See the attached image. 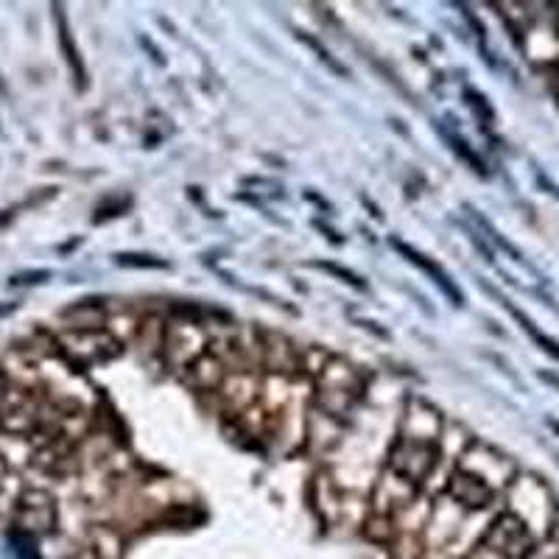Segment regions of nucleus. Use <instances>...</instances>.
Returning a JSON list of instances; mask_svg holds the SVG:
<instances>
[{"instance_id":"39448f33","label":"nucleus","mask_w":559,"mask_h":559,"mask_svg":"<svg viewBox=\"0 0 559 559\" xmlns=\"http://www.w3.org/2000/svg\"><path fill=\"white\" fill-rule=\"evenodd\" d=\"M439 448L437 445H425V442H414V439H397L392 450H389V470L395 476L406 478L409 484H420L431 476V470L437 467Z\"/></svg>"},{"instance_id":"6ab92c4d","label":"nucleus","mask_w":559,"mask_h":559,"mask_svg":"<svg viewBox=\"0 0 559 559\" xmlns=\"http://www.w3.org/2000/svg\"><path fill=\"white\" fill-rule=\"evenodd\" d=\"M56 20H59V40H62V45H65V54H68L70 68H73V73H76L79 84H84V68H82V62H79V54H76V45H73V40H70V31H68V23H65V14H62V9H59V6H56Z\"/></svg>"},{"instance_id":"0eeeda50","label":"nucleus","mask_w":559,"mask_h":559,"mask_svg":"<svg viewBox=\"0 0 559 559\" xmlns=\"http://www.w3.org/2000/svg\"><path fill=\"white\" fill-rule=\"evenodd\" d=\"M59 347L76 364H98V361H110L121 353V341L107 330L65 333V336H59Z\"/></svg>"},{"instance_id":"2eb2a0df","label":"nucleus","mask_w":559,"mask_h":559,"mask_svg":"<svg viewBox=\"0 0 559 559\" xmlns=\"http://www.w3.org/2000/svg\"><path fill=\"white\" fill-rule=\"evenodd\" d=\"M504 305H506V308H509V314L518 319L520 328H523V330H526V333H529V336H532V341H534V344H537V347H540V350H543V353H548V355H551V358H559V341H554V339H551V336H546V333L537 328L532 319L523 314L520 308H515V305H509V302H504Z\"/></svg>"},{"instance_id":"393cba45","label":"nucleus","mask_w":559,"mask_h":559,"mask_svg":"<svg viewBox=\"0 0 559 559\" xmlns=\"http://www.w3.org/2000/svg\"><path fill=\"white\" fill-rule=\"evenodd\" d=\"M467 559H504V557H498V554H495V551H490L487 546H478V548H473V551H470V557H467Z\"/></svg>"},{"instance_id":"9b49d317","label":"nucleus","mask_w":559,"mask_h":559,"mask_svg":"<svg viewBox=\"0 0 559 559\" xmlns=\"http://www.w3.org/2000/svg\"><path fill=\"white\" fill-rule=\"evenodd\" d=\"M224 378H227V364L216 353H210V350H205V353L193 361L191 367L185 369V381L196 392H219Z\"/></svg>"},{"instance_id":"f03ea898","label":"nucleus","mask_w":559,"mask_h":559,"mask_svg":"<svg viewBox=\"0 0 559 559\" xmlns=\"http://www.w3.org/2000/svg\"><path fill=\"white\" fill-rule=\"evenodd\" d=\"M42 423V406L31 389L14 386L0 392V431L12 437L34 434Z\"/></svg>"},{"instance_id":"6e6552de","label":"nucleus","mask_w":559,"mask_h":559,"mask_svg":"<svg viewBox=\"0 0 559 559\" xmlns=\"http://www.w3.org/2000/svg\"><path fill=\"white\" fill-rule=\"evenodd\" d=\"M258 395L260 378L252 369H238V372H232L219 386L221 406L230 411V414H244V411H249V406L255 403V397Z\"/></svg>"},{"instance_id":"4be33fe9","label":"nucleus","mask_w":559,"mask_h":559,"mask_svg":"<svg viewBox=\"0 0 559 559\" xmlns=\"http://www.w3.org/2000/svg\"><path fill=\"white\" fill-rule=\"evenodd\" d=\"M319 269H325V272H330V274H336V277H341L344 283H350V286H355V288H364V283L355 277L353 272H347V269H341V266H336V263H316Z\"/></svg>"},{"instance_id":"f8f14e48","label":"nucleus","mask_w":559,"mask_h":559,"mask_svg":"<svg viewBox=\"0 0 559 559\" xmlns=\"http://www.w3.org/2000/svg\"><path fill=\"white\" fill-rule=\"evenodd\" d=\"M260 358L272 375H288V372L300 367V355L291 347V341L277 336V333L260 336Z\"/></svg>"},{"instance_id":"f3484780","label":"nucleus","mask_w":559,"mask_h":559,"mask_svg":"<svg viewBox=\"0 0 559 559\" xmlns=\"http://www.w3.org/2000/svg\"><path fill=\"white\" fill-rule=\"evenodd\" d=\"M439 132L445 135V140H448V143H450V149L456 151V154H459V157H462L464 163L470 165V168H473L476 174H481V177L487 174V168H484V163L478 160L476 151H473V149H470V146H467V140H462V137H459V135H453V132H450L448 126H442V123H439Z\"/></svg>"},{"instance_id":"b1692460","label":"nucleus","mask_w":559,"mask_h":559,"mask_svg":"<svg viewBox=\"0 0 559 559\" xmlns=\"http://www.w3.org/2000/svg\"><path fill=\"white\" fill-rule=\"evenodd\" d=\"M51 277V272H31V274H17V277H12L14 286H26V283H42V280H48Z\"/></svg>"},{"instance_id":"412c9836","label":"nucleus","mask_w":559,"mask_h":559,"mask_svg":"<svg viewBox=\"0 0 559 559\" xmlns=\"http://www.w3.org/2000/svg\"><path fill=\"white\" fill-rule=\"evenodd\" d=\"M464 98H467V104L476 110V115L481 118V121L484 123L492 121V110H490V104H487V98L478 96L476 90H464Z\"/></svg>"},{"instance_id":"ddd939ff","label":"nucleus","mask_w":559,"mask_h":559,"mask_svg":"<svg viewBox=\"0 0 559 559\" xmlns=\"http://www.w3.org/2000/svg\"><path fill=\"white\" fill-rule=\"evenodd\" d=\"M389 244H392V249H397V252H400L403 258L409 260V263H414V266H417L420 272L428 274V277H431V280H434V283H437V286L442 288L445 294H448V300L453 302V305H464V294L459 291V288H456V283L450 280L448 274L439 269L434 260L425 258L423 252H417V249H411V246L406 244V241H400V238H392Z\"/></svg>"},{"instance_id":"bb28decb","label":"nucleus","mask_w":559,"mask_h":559,"mask_svg":"<svg viewBox=\"0 0 559 559\" xmlns=\"http://www.w3.org/2000/svg\"><path fill=\"white\" fill-rule=\"evenodd\" d=\"M9 478V464H6V459H3V453H0V484Z\"/></svg>"},{"instance_id":"20e7f679","label":"nucleus","mask_w":559,"mask_h":559,"mask_svg":"<svg viewBox=\"0 0 559 559\" xmlns=\"http://www.w3.org/2000/svg\"><path fill=\"white\" fill-rule=\"evenodd\" d=\"M56 501L45 490H26L12 509L14 529L23 537H45L56 529Z\"/></svg>"},{"instance_id":"c756f323","label":"nucleus","mask_w":559,"mask_h":559,"mask_svg":"<svg viewBox=\"0 0 559 559\" xmlns=\"http://www.w3.org/2000/svg\"><path fill=\"white\" fill-rule=\"evenodd\" d=\"M3 389H6V381H3V375H0V392H3Z\"/></svg>"},{"instance_id":"a211bd4d","label":"nucleus","mask_w":559,"mask_h":559,"mask_svg":"<svg viewBox=\"0 0 559 559\" xmlns=\"http://www.w3.org/2000/svg\"><path fill=\"white\" fill-rule=\"evenodd\" d=\"M90 546L96 548L101 559H121V534L112 532V529H104V526L96 529V537H93Z\"/></svg>"},{"instance_id":"a878e982","label":"nucleus","mask_w":559,"mask_h":559,"mask_svg":"<svg viewBox=\"0 0 559 559\" xmlns=\"http://www.w3.org/2000/svg\"><path fill=\"white\" fill-rule=\"evenodd\" d=\"M70 559H101L98 557V551L93 546H79L73 551V557Z\"/></svg>"},{"instance_id":"5701e85b","label":"nucleus","mask_w":559,"mask_h":559,"mask_svg":"<svg viewBox=\"0 0 559 559\" xmlns=\"http://www.w3.org/2000/svg\"><path fill=\"white\" fill-rule=\"evenodd\" d=\"M300 40L305 42V45H311V48H314L316 54H319V59H322V62H328L330 68H333V70H336V73H341V76H344V68H341L339 62H336V59H333V56H330L328 51H325V48H322V45H319V42L311 40V37H305V34H302Z\"/></svg>"},{"instance_id":"423d86ee","label":"nucleus","mask_w":559,"mask_h":559,"mask_svg":"<svg viewBox=\"0 0 559 559\" xmlns=\"http://www.w3.org/2000/svg\"><path fill=\"white\" fill-rule=\"evenodd\" d=\"M163 344H165V355H168V361H171L179 372H185L199 355L205 353L210 341H207L202 328H199L193 319H174V322L165 325Z\"/></svg>"},{"instance_id":"cd10ccee","label":"nucleus","mask_w":559,"mask_h":559,"mask_svg":"<svg viewBox=\"0 0 559 559\" xmlns=\"http://www.w3.org/2000/svg\"><path fill=\"white\" fill-rule=\"evenodd\" d=\"M540 378L546 383H551V386H557L559 389V375H551V372H540Z\"/></svg>"},{"instance_id":"1a4fd4ad","label":"nucleus","mask_w":559,"mask_h":559,"mask_svg":"<svg viewBox=\"0 0 559 559\" xmlns=\"http://www.w3.org/2000/svg\"><path fill=\"white\" fill-rule=\"evenodd\" d=\"M439 434H442V417H439V411L434 406H428L425 400H411L400 437L425 442V445H437Z\"/></svg>"},{"instance_id":"c85d7f7f","label":"nucleus","mask_w":559,"mask_h":559,"mask_svg":"<svg viewBox=\"0 0 559 559\" xmlns=\"http://www.w3.org/2000/svg\"><path fill=\"white\" fill-rule=\"evenodd\" d=\"M548 428H551V431H554V434L559 437V420H548Z\"/></svg>"},{"instance_id":"dca6fc26","label":"nucleus","mask_w":559,"mask_h":559,"mask_svg":"<svg viewBox=\"0 0 559 559\" xmlns=\"http://www.w3.org/2000/svg\"><path fill=\"white\" fill-rule=\"evenodd\" d=\"M367 537L372 543H392L397 537L395 515H383V512H372L367 520Z\"/></svg>"},{"instance_id":"9d476101","label":"nucleus","mask_w":559,"mask_h":559,"mask_svg":"<svg viewBox=\"0 0 559 559\" xmlns=\"http://www.w3.org/2000/svg\"><path fill=\"white\" fill-rule=\"evenodd\" d=\"M448 495L453 504L464 506V509H487L495 498V490H490L481 478L456 470L448 478Z\"/></svg>"},{"instance_id":"f257e3e1","label":"nucleus","mask_w":559,"mask_h":559,"mask_svg":"<svg viewBox=\"0 0 559 559\" xmlns=\"http://www.w3.org/2000/svg\"><path fill=\"white\" fill-rule=\"evenodd\" d=\"M361 389H364V381L353 364H347L339 355L333 358L328 355V361L319 369V409L330 417H341L353 409Z\"/></svg>"},{"instance_id":"4468645a","label":"nucleus","mask_w":559,"mask_h":559,"mask_svg":"<svg viewBox=\"0 0 559 559\" xmlns=\"http://www.w3.org/2000/svg\"><path fill=\"white\" fill-rule=\"evenodd\" d=\"M62 322L68 333H87V330H104L107 325V311L98 302H76L68 311H62Z\"/></svg>"},{"instance_id":"7ed1b4c3","label":"nucleus","mask_w":559,"mask_h":559,"mask_svg":"<svg viewBox=\"0 0 559 559\" xmlns=\"http://www.w3.org/2000/svg\"><path fill=\"white\" fill-rule=\"evenodd\" d=\"M481 546H487L504 559H529L534 554V534L526 529V523L515 512H506L492 520Z\"/></svg>"},{"instance_id":"aec40b11","label":"nucleus","mask_w":559,"mask_h":559,"mask_svg":"<svg viewBox=\"0 0 559 559\" xmlns=\"http://www.w3.org/2000/svg\"><path fill=\"white\" fill-rule=\"evenodd\" d=\"M121 266H135V269H165L168 263L160 258H151V255H118Z\"/></svg>"}]
</instances>
